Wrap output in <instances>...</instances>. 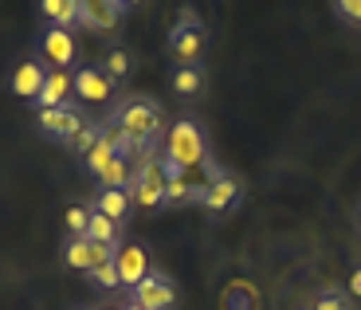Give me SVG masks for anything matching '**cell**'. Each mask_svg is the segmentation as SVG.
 Returning a JSON list of instances; mask_svg holds the SVG:
<instances>
[{
  "label": "cell",
  "mask_w": 361,
  "mask_h": 310,
  "mask_svg": "<svg viewBox=\"0 0 361 310\" xmlns=\"http://www.w3.org/2000/svg\"><path fill=\"white\" fill-rule=\"evenodd\" d=\"M106 310H122V306H106Z\"/></svg>",
  "instance_id": "cell-30"
},
{
  "label": "cell",
  "mask_w": 361,
  "mask_h": 310,
  "mask_svg": "<svg viewBox=\"0 0 361 310\" xmlns=\"http://www.w3.org/2000/svg\"><path fill=\"white\" fill-rule=\"evenodd\" d=\"M130 181H134V161H126V157H114L99 173L102 189H130Z\"/></svg>",
  "instance_id": "cell-20"
},
{
  "label": "cell",
  "mask_w": 361,
  "mask_h": 310,
  "mask_svg": "<svg viewBox=\"0 0 361 310\" xmlns=\"http://www.w3.org/2000/svg\"><path fill=\"white\" fill-rule=\"evenodd\" d=\"M130 302H137L142 310H173L177 306V287L169 283V275L149 271L142 283L130 291Z\"/></svg>",
  "instance_id": "cell-7"
},
{
  "label": "cell",
  "mask_w": 361,
  "mask_h": 310,
  "mask_svg": "<svg viewBox=\"0 0 361 310\" xmlns=\"http://www.w3.org/2000/svg\"><path fill=\"white\" fill-rule=\"evenodd\" d=\"M122 310H142V306H137V302H126V306H122Z\"/></svg>",
  "instance_id": "cell-29"
},
{
  "label": "cell",
  "mask_w": 361,
  "mask_h": 310,
  "mask_svg": "<svg viewBox=\"0 0 361 310\" xmlns=\"http://www.w3.org/2000/svg\"><path fill=\"white\" fill-rule=\"evenodd\" d=\"M310 310H353V306H350V299H345L342 291H334V287H330V291L318 294L314 306H310Z\"/></svg>",
  "instance_id": "cell-25"
},
{
  "label": "cell",
  "mask_w": 361,
  "mask_h": 310,
  "mask_svg": "<svg viewBox=\"0 0 361 310\" xmlns=\"http://www.w3.org/2000/svg\"><path fill=\"white\" fill-rule=\"evenodd\" d=\"M99 137H102V126H99V122H87V126H82L79 134H75L71 142H67V146H71L75 154H82V157H87L90 149L99 146Z\"/></svg>",
  "instance_id": "cell-22"
},
{
  "label": "cell",
  "mask_w": 361,
  "mask_h": 310,
  "mask_svg": "<svg viewBox=\"0 0 361 310\" xmlns=\"http://www.w3.org/2000/svg\"><path fill=\"white\" fill-rule=\"evenodd\" d=\"M130 204H134V197H130V189H99L94 192V204L90 209L94 212H102V216H110V220H122L130 216Z\"/></svg>",
  "instance_id": "cell-15"
},
{
  "label": "cell",
  "mask_w": 361,
  "mask_h": 310,
  "mask_svg": "<svg viewBox=\"0 0 361 310\" xmlns=\"http://www.w3.org/2000/svg\"><path fill=\"white\" fill-rule=\"evenodd\" d=\"M102 71L110 75V82H114V87H122V82L134 75V55H130L122 44H114L106 51V59H102Z\"/></svg>",
  "instance_id": "cell-18"
},
{
  "label": "cell",
  "mask_w": 361,
  "mask_h": 310,
  "mask_svg": "<svg viewBox=\"0 0 361 310\" xmlns=\"http://www.w3.org/2000/svg\"><path fill=\"white\" fill-rule=\"evenodd\" d=\"M204 82H208V75L200 63H173V71H169V87L180 99H197L204 91Z\"/></svg>",
  "instance_id": "cell-14"
},
{
  "label": "cell",
  "mask_w": 361,
  "mask_h": 310,
  "mask_svg": "<svg viewBox=\"0 0 361 310\" xmlns=\"http://www.w3.org/2000/svg\"><path fill=\"white\" fill-rule=\"evenodd\" d=\"M67 220V232L71 236H87V224H90V204H71V209L63 212Z\"/></svg>",
  "instance_id": "cell-23"
},
{
  "label": "cell",
  "mask_w": 361,
  "mask_h": 310,
  "mask_svg": "<svg viewBox=\"0 0 361 310\" xmlns=\"http://www.w3.org/2000/svg\"><path fill=\"white\" fill-rule=\"evenodd\" d=\"M122 16H126L122 0H79V24L90 27V32H99V36L114 32Z\"/></svg>",
  "instance_id": "cell-11"
},
{
  "label": "cell",
  "mask_w": 361,
  "mask_h": 310,
  "mask_svg": "<svg viewBox=\"0 0 361 310\" xmlns=\"http://www.w3.org/2000/svg\"><path fill=\"white\" fill-rule=\"evenodd\" d=\"M165 157H169L177 169L192 173V169H216L212 157H208V137L204 130L197 126V118H177L169 130H165Z\"/></svg>",
  "instance_id": "cell-1"
},
{
  "label": "cell",
  "mask_w": 361,
  "mask_h": 310,
  "mask_svg": "<svg viewBox=\"0 0 361 310\" xmlns=\"http://www.w3.org/2000/svg\"><path fill=\"white\" fill-rule=\"evenodd\" d=\"M71 79H75V99L90 102V106H102V102H110V99H114V91H118L114 82H110V75L102 71V67H94V63L75 67Z\"/></svg>",
  "instance_id": "cell-8"
},
{
  "label": "cell",
  "mask_w": 361,
  "mask_h": 310,
  "mask_svg": "<svg viewBox=\"0 0 361 310\" xmlns=\"http://www.w3.org/2000/svg\"><path fill=\"white\" fill-rule=\"evenodd\" d=\"M75 94V79L71 71H47L44 91L36 94V110H51V106H67Z\"/></svg>",
  "instance_id": "cell-13"
},
{
  "label": "cell",
  "mask_w": 361,
  "mask_h": 310,
  "mask_svg": "<svg viewBox=\"0 0 361 310\" xmlns=\"http://www.w3.org/2000/svg\"><path fill=\"white\" fill-rule=\"evenodd\" d=\"M137 4H142V0H122V8H137Z\"/></svg>",
  "instance_id": "cell-28"
},
{
  "label": "cell",
  "mask_w": 361,
  "mask_h": 310,
  "mask_svg": "<svg viewBox=\"0 0 361 310\" xmlns=\"http://www.w3.org/2000/svg\"><path fill=\"white\" fill-rule=\"evenodd\" d=\"M47 71H51V67H47L39 55H27V59L16 63V71L8 75V91L16 94V99H24V102H36V94L44 91Z\"/></svg>",
  "instance_id": "cell-9"
},
{
  "label": "cell",
  "mask_w": 361,
  "mask_h": 310,
  "mask_svg": "<svg viewBox=\"0 0 361 310\" xmlns=\"http://www.w3.org/2000/svg\"><path fill=\"white\" fill-rule=\"evenodd\" d=\"M114 149H110V142H106V137H99V146H94V149H90V154L87 157H82V169H87V173L90 177H99L102 173V169H106V165L110 161H114Z\"/></svg>",
  "instance_id": "cell-21"
},
{
  "label": "cell",
  "mask_w": 361,
  "mask_h": 310,
  "mask_svg": "<svg viewBox=\"0 0 361 310\" xmlns=\"http://www.w3.org/2000/svg\"><path fill=\"white\" fill-rule=\"evenodd\" d=\"M240 197H244V185H240V177L216 169V173L204 181V197H200V204H204L208 212H228L235 201H240Z\"/></svg>",
  "instance_id": "cell-10"
},
{
  "label": "cell",
  "mask_w": 361,
  "mask_h": 310,
  "mask_svg": "<svg viewBox=\"0 0 361 310\" xmlns=\"http://www.w3.org/2000/svg\"><path fill=\"white\" fill-rule=\"evenodd\" d=\"M114 267H118V279H122V287H130V291H134L145 275L154 271V267H149V252H145L142 244H122V247H118Z\"/></svg>",
  "instance_id": "cell-12"
},
{
  "label": "cell",
  "mask_w": 361,
  "mask_h": 310,
  "mask_svg": "<svg viewBox=\"0 0 361 310\" xmlns=\"http://www.w3.org/2000/svg\"><path fill=\"white\" fill-rule=\"evenodd\" d=\"M87 114H82L75 102H67V106H51V110H36V130L44 137H51V142H71L75 134H79L82 126H87Z\"/></svg>",
  "instance_id": "cell-6"
},
{
  "label": "cell",
  "mask_w": 361,
  "mask_h": 310,
  "mask_svg": "<svg viewBox=\"0 0 361 310\" xmlns=\"http://www.w3.org/2000/svg\"><path fill=\"white\" fill-rule=\"evenodd\" d=\"M39 16L47 27H75L79 24V0H39Z\"/></svg>",
  "instance_id": "cell-16"
},
{
  "label": "cell",
  "mask_w": 361,
  "mask_h": 310,
  "mask_svg": "<svg viewBox=\"0 0 361 310\" xmlns=\"http://www.w3.org/2000/svg\"><path fill=\"white\" fill-rule=\"evenodd\" d=\"M90 283L99 287V291H114V287H122V279H118V267L114 264H102L90 271Z\"/></svg>",
  "instance_id": "cell-24"
},
{
  "label": "cell",
  "mask_w": 361,
  "mask_h": 310,
  "mask_svg": "<svg viewBox=\"0 0 361 310\" xmlns=\"http://www.w3.org/2000/svg\"><path fill=\"white\" fill-rule=\"evenodd\" d=\"M36 55L51 71H71L75 59H79V39H75L71 27H44L36 39Z\"/></svg>",
  "instance_id": "cell-5"
},
{
  "label": "cell",
  "mask_w": 361,
  "mask_h": 310,
  "mask_svg": "<svg viewBox=\"0 0 361 310\" xmlns=\"http://www.w3.org/2000/svg\"><path fill=\"white\" fill-rule=\"evenodd\" d=\"M350 291L361 299V267H353V275H350Z\"/></svg>",
  "instance_id": "cell-27"
},
{
  "label": "cell",
  "mask_w": 361,
  "mask_h": 310,
  "mask_svg": "<svg viewBox=\"0 0 361 310\" xmlns=\"http://www.w3.org/2000/svg\"><path fill=\"white\" fill-rule=\"evenodd\" d=\"M165 47L177 63H200V55L208 47V27L204 20L197 16V8H180L177 20H173L169 36H165Z\"/></svg>",
  "instance_id": "cell-3"
},
{
  "label": "cell",
  "mask_w": 361,
  "mask_h": 310,
  "mask_svg": "<svg viewBox=\"0 0 361 310\" xmlns=\"http://www.w3.org/2000/svg\"><path fill=\"white\" fill-rule=\"evenodd\" d=\"M334 12H338V20L361 27V0H334Z\"/></svg>",
  "instance_id": "cell-26"
},
{
  "label": "cell",
  "mask_w": 361,
  "mask_h": 310,
  "mask_svg": "<svg viewBox=\"0 0 361 310\" xmlns=\"http://www.w3.org/2000/svg\"><path fill=\"white\" fill-rule=\"evenodd\" d=\"M63 264L71 271H90V264H94V244L87 236H71L63 244Z\"/></svg>",
  "instance_id": "cell-19"
},
{
  "label": "cell",
  "mask_w": 361,
  "mask_h": 310,
  "mask_svg": "<svg viewBox=\"0 0 361 310\" xmlns=\"http://www.w3.org/2000/svg\"><path fill=\"white\" fill-rule=\"evenodd\" d=\"M87 240H94V244H106V247H122V224L110 216H102V212L90 209V224H87Z\"/></svg>",
  "instance_id": "cell-17"
},
{
  "label": "cell",
  "mask_w": 361,
  "mask_h": 310,
  "mask_svg": "<svg viewBox=\"0 0 361 310\" xmlns=\"http://www.w3.org/2000/svg\"><path fill=\"white\" fill-rule=\"evenodd\" d=\"M130 197L142 209H157L165 204V157L161 154H145L134 169V181H130Z\"/></svg>",
  "instance_id": "cell-4"
},
{
  "label": "cell",
  "mask_w": 361,
  "mask_h": 310,
  "mask_svg": "<svg viewBox=\"0 0 361 310\" xmlns=\"http://www.w3.org/2000/svg\"><path fill=\"white\" fill-rule=\"evenodd\" d=\"M114 122L118 130H126L134 137L137 146H154L157 137L165 134V114L154 99H145V94H130L114 106Z\"/></svg>",
  "instance_id": "cell-2"
}]
</instances>
